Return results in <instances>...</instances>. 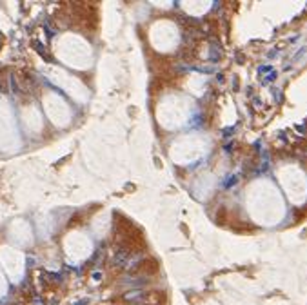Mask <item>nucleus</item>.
Returning <instances> with one entry per match:
<instances>
[{
  "label": "nucleus",
  "instance_id": "obj_2",
  "mask_svg": "<svg viewBox=\"0 0 307 305\" xmlns=\"http://www.w3.org/2000/svg\"><path fill=\"white\" fill-rule=\"evenodd\" d=\"M35 49H36L44 58H47V55H45V51H44V47H42V44H40V42H35Z\"/></svg>",
  "mask_w": 307,
  "mask_h": 305
},
{
  "label": "nucleus",
  "instance_id": "obj_1",
  "mask_svg": "<svg viewBox=\"0 0 307 305\" xmlns=\"http://www.w3.org/2000/svg\"><path fill=\"white\" fill-rule=\"evenodd\" d=\"M9 82H11L13 93H20V87H18V84H16V78H15V76H9Z\"/></svg>",
  "mask_w": 307,
  "mask_h": 305
}]
</instances>
